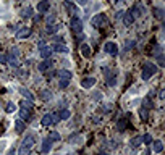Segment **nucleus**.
<instances>
[{
    "mask_svg": "<svg viewBox=\"0 0 165 155\" xmlns=\"http://www.w3.org/2000/svg\"><path fill=\"white\" fill-rule=\"evenodd\" d=\"M36 142V134H28L25 137V141L21 142V147H20V155H29L31 154V149Z\"/></svg>",
    "mask_w": 165,
    "mask_h": 155,
    "instance_id": "obj_1",
    "label": "nucleus"
},
{
    "mask_svg": "<svg viewBox=\"0 0 165 155\" xmlns=\"http://www.w3.org/2000/svg\"><path fill=\"white\" fill-rule=\"evenodd\" d=\"M155 73H157V65L155 63H146L143 68V73H141V78L144 81H149Z\"/></svg>",
    "mask_w": 165,
    "mask_h": 155,
    "instance_id": "obj_2",
    "label": "nucleus"
},
{
    "mask_svg": "<svg viewBox=\"0 0 165 155\" xmlns=\"http://www.w3.org/2000/svg\"><path fill=\"white\" fill-rule=\"evenodd\" d=\"M107 23V16L104 13H97L94 18L91 20V24L94 26V28H100V26H105Z\"/></svg>",
    "mask_w": 165,
    "mask_h": 155,
    "instance_id": "obj_3",
    "label": "nucleus"
},
{
    "mask_svg": "<svg viewBox=\"0 0 165 155\" xmlns=\"http://www.w3.org/2000/svg\"><path fill=\"white\" fill-rule=\"evenodd\" d=\"M71 29H73L74 34H81V31H83V23H81V20L78 16H73L71 18Z\"/></svg>",
    "mask_w": 165,
    "mask_h": 155,
    "instance_id": "obj_4",
    "label": "nucleus"
},
{
    "mask_svg": "<svg viewBox=\"0 0 165 155\" xmlns=\"http://www.w3.org/2000/svg\"><path fill=\"white\" fill-rule=\"evenodd\" d=\"M104 50L109 53V55H118V45L115 44V42H105V45H104Z\"/></svg>",
    "mask_w": 165,
    "mask_h": 155,
    "instance_id": "obj_5",
    "label": "nucleus"
},
{
    "mask_svg": "<svg viewBox=\"0 0 165 155\" xmlns=\"http://www.w3.org/2000/svg\"><path fill=\"white\" fill-rule=\"evenodd\" d=\"M52 53H53V50H52L50 45H44V47L41 48V57H42L44 60H49L50 57H52Z\"/></svg>",
    "mask_w": 165,
    "mask_h": 155,
    "instance_id": "obj_6",
    "label": "nucleus"
},
{
    "mask_svg": "<svg viewBox=\"0 0 165 155\" xmlns=\"http://www.w3.org/2000/svg\"><path fill=\"white\" fill-rule=\"evenodd\" d=\"M37 11L39 13H46V11H49V8H50V4H49V0H41L37 4Z\"/></svg>",
    "mask_w": 165,
    "mask_h": 155,
    "instance_id": "obj_7",
    "label": "nucleus"
},
{
    "mask_svg": "<svg viewBox=\"0 0 165 155\" xmlns=\"http://www.w3.org/2000/svg\"><path fill=\"white\" fill-rule=\"evenodd\" d=\"M31 29L29 28H21V29H18L16 31V37L18 39H28L29 36H31Z\"/></svg>",
    "mask_w": 165,
    "mask_h": 155,
    "instance_id": "obj_8",
    "label": "nucleus"
},
{
    "mask_svg": "<svg viewBox=\"0 0 165 155\" xmlns=\"http://www.w3.org/2000/svg\"><path fill=\"white\" fill-rule=\"evenodd\" d=\"M52 145H53V142L50 141L49 137H46V139H44V141H42V149H41V150H42V154H44V155H46V154H49V152L52 150Z\"/></svg>",
    "mask_w": 165,
    "mask_h": 155,
    "instance_id": "obj_9",
    "label": "nucleus"
},
{
    "mask_svg": "<svg viewBox=\"0 0 165 155\" xmlns=\"http://www.w3.org/2000/svg\"><path fill=\"white\" fill-rule=\"evenodd\" d=\"M95 84V78H91V76H89V78H84V79L81 81V86L84 87V89H89V87H92Z\"/></svg>",
    "mask_w": 165,
    "mask_h": 155,
    "instance_id": "obj_10",
    "label": "nucleus"
},
{
    "mask_svg": "<svg viewBox=\"0 0 165 155\" xmlns=\"http://www.w3.org/2000/svg\"><path fill=\"white\" fill-rule=\"evenodd\" d=\"M58 76H60V79H63V81H70L71 78H73L71 71H68V69H60V71H58Z\"/></svg>",
    "mask_w": 165,
    "mask_h": 155,
    "instance_id": "obj_11",
    "label": "nucleus"
},
{
    "mask_svg": "<svg viewBox=\"0 0 165 155\" xmlns=\"http://www.w3.org/2000/svg\"><path fill=\"white\" fill-rule=\"evenodd\" d=\"M79 50H81V55L84 57V58H88V57H91V47H89L88 44H81Z\"/></svg>",
    "mask_w": 165,
    "mask_h": 155,
    "instance_id": "obj_12",
    "label": "nucleus"
},
{
    "mask_svg": "<svg viewBox=\"0 0 165 155\" xmlns=\"http://www.w3.org/2000/svg\"><path fill=\"white\" fill-rule=\"evenodd\" d=\"M133 23H134V18L131 16L130 11H126V13L123 15V24H125V26H131Z\"/></svg>",
    "mask_w": 165,
    "mask_h": 155,
    "instance_id": "obj_13",
    "label": "nucleus"
},
{
    "mask_svg": "<svg viewBox=\"0 0 165 155\" xmlns=\"http://www.w3.org/2000/svg\"><path fill=\"white\" fill-rule=\"evenodd\" d=\"M52 50L60 52V53H68V52H70V50H68V47H67L65 44H55V45L52 47Z\"/></svg>",
    "mask_w": 165,
    "mask_h": 155,
    "instance_id": "obj_14",
    "label": "nucleus"
},
{
    "mask_svg": "<svg viewBox=\"0 0 165 155\" xmlns=\"http://www.w3.org/2000/svg\"><path fill=\"white\" fill-rule=\"evenodd\" d=\"M41 123H42V126H50V124H53V121H52V113H47V115H44L42 116V120H41Z\"/></svg>",
    "mask_w": 165,
    "mask_h": 155,
    "instance_id": "obj_15",
    "label": "nucleus"
},
{
    "mask_svg": "<svg viewBox=\"0 0 165 155\" xmlns=\"http://www.w3.org/2000/svg\"><path fill=\"white\" fill-rule=\"evenodd\" d=\"M152 150H154L155 154H160V152L164 150V144H162V141H154L152 142Z\"/></svg>",
    "mask_w": 165,
    "mask_h": 155,
    "instance_id": "obj_16",
    "label": "nucleus"
},
{
    "mask_svg": "<svg viewBox=\"0 0 165 155\" xmlns=\"http://www.w3.org/2000/svg\"><path fill=\"white\" fill-rule=\"evenodd\" d=\"M37 68H39V71H47L49 68H52V62H50V60H44Z\"/></svg>",
    "mask_w": 165,
    "mask_h": 155,
    "instance_id": "obj_17",
    "label": "nucleus"
},
{
    "mask_svg": "<svg viewBox=\"0 0 165 155\" xmlns=\"http://www.w3.org/2000/svg\"><path fill=\"white\" fill-rule=\"evenodd\" d=\"M20 120H31V110L21 108L20 110Z\"/></svg>",
    "mask_w": 165,
    "mask_h": 155,
    "instance_id": "obj_18",
    "label": "nucleus"
},
{
    "mask_svg": "<svg viewBox=\"0 0 165 155\" xmlns=\"http://www.w3.org/2000/svg\"><path fill=\"white\" fill-rule=\"evenodd\" d=\"M143 103H144V105H143L144 108H147V110H149V108H152V94L146 95V99L143 100Z\"/></svg>",
    "mask_w": 165,
    "mask_h": 155,
    "instance_id": "obj_19",
    "label": "nucleus"
},
{
    "mask_svg": "<svg viewBox=\"0 0 165 155\" xmlns=\"http://www.w3.org/2000/svg\"><path fill=\"white\" fill-rule=\"evenodd\" d=\"M21 108H26V110H32V100H28V99H23L20 102Z\"/></svg>",
    "mask_w": 165,
    "mask_h": 155,
    "instance_id": "obj_20",
    "label": "nucleus"
},
{
    "mask_svg": "<svg viewBox=\"0 0 165 155\" xmlns=\"http://www.w3.org/2000/svg\"><path fill=\"white\" fill-rule=\"evenodd\" d=\"M70 116H71V112L68 110V108H63V110H60V113H58V118H60V120H68Z\"/></svg>",
    "mask_w": 165,
    "mask_h": 155,
    "instance_id": "obj_21",
    "label": "nucleus"
},
{
    "mask_svg": "<svg viewBox=\"0 0 165 155\" xmlns=\"http://www.w3.org/2000/svg\"><path fill=\"white\" fill-rule=\"evenodd\" d=\"M58 29H60L58 24H55V23H53V24H49V26H47V34H55Z\"/></svg>",
    "mask_w": 165,
    "mask_h": 155,
    "instance_id": "obj_22",
    "label": "nucleus"
},
{
    "mask_svg": "<svg viewBox=\"0 0 165 155\" xmlns=\"http://www.w3.org/2000/svg\"><path fill=\"white\" fill-rule=\"evenodd\" d=\"M141 11H143V8H139V5H136V7H133L131 8V16L133 18H138V16H141Z\"/></svg>",
    "mask_w": 165,
    "mask_h": 155,
    "instance_id": "obj_23",
    "label": "nucleus"
},
{
    "mask_svg": "<svg viewBox=\"0 0 165 155\" xmlns=\"http://www.w3.org/2000/svg\"><path fill=\"white\" fill-rule=\"evenodd\" d=\"M65 7H67L68 10L71 11V13H78V7H76V5H73V4H71L70 0H65Z\"/></svg>",
    "mask_w": 165,
    "mask_h": 155,
    "instance_id": "obj_24",
    "label": "nucleus"
},
{
    "mask_svg": "<svg viewBox=\"0 0 165 155\" xmlns=\"http://www.w3.org/2000/svg\"><path fill=\"white\" fill-rule=\"evenodd\" d=\"M25 128H26V124L23 123V120H16V123H15V129H16V133H21Z\"/></svg>",
    "mask_w": 165,
    "mask_h": 155,
    "instance_id": "obj_25",
    "label": "nucleus"
},
{
    "mask_svg": "<svg viewBox=\"0 0 165 155\" xmlns=\"http://www.w3.org/2000/svg\"><path fill=\"white\" fill-rule=\"evenodd\" d=\"M139 115H141V120L147 121V118H149V110H147V108H144V107H141V108H139Z\"/></svg>",
    "mask_w": 165,
    "mask_h": 155,
    "instance_id": "obj_26",
    "label": "nucleus"
},
{
    "mask_svg": "<svg viewBox=\"0 0 165 155\" xmlns=\"http://www.w3.org/2000/svg\"><path fill=\"white\" fill-rule=\"evenodd\" d=\"M141 142H143V139H141V136H136V137H133L131 139V147H139L141 145Z\"/></svg>",
    "mask_w": 165,
    "mask_h": 155,
    "instance_id": "obj_27",
    "label": "nucleus"
},
{
    "mask_svg": "<svg viewBox=\"0 0 165 155\" xmlns=\"http://www.w3.org/2000/svg\"><path fill=\"white\" fill-rule=\"evenodd\" d=\"M117 129H118L120 133L125 131V129H126V120H120L118 123H117Z\"/></svg>",
    "mask_w": 165,
    "mask_h": 155,
    "instance_id": "obj_28",
    "label": "nucleus"
},
{
    "mask_svg": "<svg viewBox=\"0 0 165 155\" xmlns=\"http://www.w3.org/2000/svg\"><path fill=\"white\" fill-rule=\"evenodd\" d=\"M47 137L53 142V141H60V139H62V136H60L57 131H52V133H49V136H47Z\"/></svg>",
    "mask_w": 165,
    "mask_h": 155,
    "instance_id": "obj_29",
    "label": "nucleus"
},
{
    "mask_svg": "<svg viewBox=\"0 0 165 155\" xmlns=\"http://www.w3.org/2000/svg\"><path fill=\"white\" fill-rule=\"evenodd\" d=\"M20 92H21V95L25 97V99H28V100H32L34 97H32V94L29 92L28 89H20Z\"/></svg>",
    "mask_w": 165,
    "mask_h": 155,
    "instance_id": "obj_30",
    "label": "nucleus"
},
{
    "mask_svg": "<svg viewBox=\"0 0 165 155\" xmlns=\"http://www.w3.org/2000/svg\"><path fill=\"white\" fill-rule=\"evenodd\" d=\"M107 84H109L110 87L115 86V84H117V78H115V74H109V76H107Z\"/></svg>",
    "mask_w": 165,
    "mask_h": 155,
    "instance_id": "obj_31",
    "label": "nucleus"
},
{
    "mask_svg": "<svg viewBox=\"0 0 165 155\" xmlns=\"http://www.w3.org/2000/svg\"><path fill=\"white\" fill-rule=\"evenodd\" d=\"M5 110H7V113H13V112L16 110V105H15V103H11V102H8L7 107H5Z\"/></svg>",
    "mask_w": 165,
    "mask_h": 155,
    "instance_id": "obj_32",
    "label": "nucleus"
},
{
    "mask_svg": "<svg viewBox=\"0 0 165 155\" xmlns=\"http://www.w3.org/2000/svg\"><path fill=\"white\" fill-rule=\"evenodd\" d=\"M141 139H143L144 144H152V136H151V134H144V136H141Z\"/></svg>",
    "mask_w": 165,
    "mask_h": 155,
    "instance_id": "obj_33",
    "label": "nucleus"
},
{
    "mask_svg": "<svg viewBox=\"0 0 165 155\" xmlns=\"http://www.w3.org/2000/svg\"><path fill=\"white\" fill-rule=\"evenodd\" d=\"M154 15L157 20H164V11L160 10V8H154Z\"/></svg>",
    "mask_w": 165,
    "mask_h": 155,
    "instance_id": "obj_34",
    "label": "nucleus"
},
{
    "mask_svg": "<svg viewBox=\"0 0 165 155\" xmlns=\"http://www.w3.org/2000/svg\"><path fill=\"white\" fill-rule=\"evenodd\" d=\"M21 16H25V18H29V16H32V8H31V7H28L25 11H21Z\"/></svg>",
    "mask_w": 165,
    "mask_h": 155,
    "instance_id": "obj_35",
    "label": "nucleus"
},
{
    "mask_svg": "<svg viewBox=\"0 0 165 155\" xmlns=\"http://www.w3.org/2000/svg\"><path fill=\"white\" fill-rule=\"evenodd\" d=\"M41 97H42V100H49L50 97H52V94H50L49 90H44V92H41Z\"/></svg>",
    "mask_w": 165,
    "mask_h": 155,
    "instance_id": "obj_36",
    "label": "nucleus"
},
{
    "mask_svg": "<svg viewBox=\"0 0 165 155\" xmlns=\"http://www.w3.org/2000/svg\"><path fill=\"white\" fill-rule=\"evenodd\" d=\"M46 21H47V24H53V21H55V15H50V16H47Z\"/></svg>",
    "mask_w": 165,
    "mask_h": 155,
    "instance_id": "obj_37",
    "label": "nucleus"
},
{
    "mask_svg": "<svg viewBox=\"0 0 165 155\" xmlns=\"http://www.w3.org/2000/svg\"><path fill=\"white\" fill-rule=\"evenodd\" d=\"M68 84H70V81H63V79H60V89H65V87H68Z\"/></svg>",
    "mask_w": 165,
    "mask_h": 155,
    "instance_id": "obj_38",
    "label": "nucleus"
},
{
    "mask_svg": "<svg viewBox=\"0 0 165 155\" xmlns=\"http://www.w3.org/2000/svg\"><path fill=\"white\" fill-rule=\"evenodd\" d=\"M133 47H134V41H130V42H128L126 45H125V50L128 52V50H131V48H133Z\"/></svg>",
    "mask_w": 165,
    "mask_h": 155,
    "instance_id": "obj_39",
    "label": "nucleus"
},
{
    "mask_svg": "<svg viewBox=\"0 0 165 155\" xmlns=\"http://www.w3.org/2000/svg\"><path fill=\"white\" fill-rule=\"evenodd\" d=\"M52 121H53V124H57L60 121V118H58V113H52Z\"/></svg>",
    "mask_w": 165,
    "mask_h": 155,
    "instance_id": "obj_40",
    "label": "nucleus"
},
{
    "mask_svg": "<svg viewBox=\"0 0 165 155\" xmlns=\"http://www.w3.org/2000/svg\"><path fill=\"white\" fill-rule=\"evenodd\" d=\"M7 60H8V57L5 53H0V63H7Z\"/></svg>",
    "mask_w": 165,
    "mask_h": 155,
    "instance_id": "obj_41",
    "label": "nucleus"
},
{
    "mask_svg": "<svg viewBox=\"0 0 165 155\" xmlns=\"http://www.w3.org/2000/svg\"><path fill=\"white\" fill-rule=\"evenodd\" d=\"M7 155H16V150H15V149H10V150H8V154Z\"/></svg>",
    "mask_w": 165,
    "mask_h": 155,
    "instance_id": "obj_42",
    "label": "nucleus"
},
{
    "mask_svg": "<svg viewBox=\"0 0 165 155\" xmlns=\"http://www.w3.org/2000/svg\"><path fill=\"white\" fill-rule=\"evenodd\" d=\"M78 4H79V5H86V4H88V0H78Z\"/></svg>",
    "mask_w": 165,
    "mask_h": 155,
    "instance_id": "obj_43",
    "label": "nucleus"
},
{
    "mask_svg": "<svg viewBox=\"0 0 165 155\" xmlns=\"http://www.w3.org/2000/svg\"><path fill=\"white\" fill-rule=\"evenodd\" d=\"M117 145H118L117 144V141H110V147H117Z\"/></svg>",
    "mask_w": 165,
    "mask_h": 155,
    "instance_id": "obj_44",
    "label": "nucleus"
},
{
    "mask_svg": "<svg viewBox=\"0 0 165 155\" xmlns=\"http://www.w3.org/2000/svg\"><path fill=\"white\" fill-rule=\"evenodd\" d=\"M99 155H110V154H107V152H100Z\"/></svg>",
    "mask_w": 165,
    "mask_h": 155,
    "instance_id": "obj_45",
    "label": "nucleus"
},
{
    "mask_svg": "<svg viewBox=\"0 0 165 155\" xmlns=\"http://www.w3.org/2000/svg\"><path fill=\"white\" fill-rule=\"evenodd\" d=\"M113 2H115V4H117V2H120V0H113Z\"/></svg>",
    "mask_w": 165,
    "mask_h": 155,
    "instance_id": "obj_46",
    "label": "nucleus"
}]
</instances>
